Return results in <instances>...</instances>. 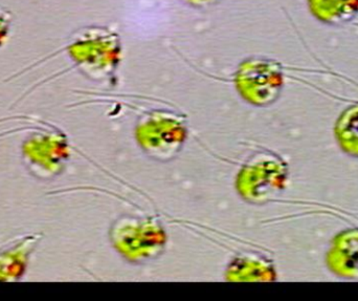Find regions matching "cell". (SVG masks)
Instances as JSON below:
<instances>
[{
  "mask_svg": "<svg viewBox=\"0 0 358 301\" xmlns=\"http://www.w3.org/2000/svg\"><path fill=\"white\" fill-rule=\"evenodd\" d=\"M315 18L328 24H341L352 20L358 13V0H308Z\"/></svg>",
  "mask_w": 358,
  "mask_h": 301,
  "instance_id": "obj_1",
  "label": "cell"
}]
</instances>
